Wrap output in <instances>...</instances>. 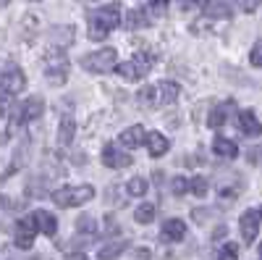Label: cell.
I'll return each mask as SVG.
<instances>
[{
    "label": "cell",
    "mask_w": 262,
    "mask_h": 260,
    "mask_svg": "<svg viewBox=\"0 0 262 260\" xmlns=\"http://www.w3.org/2000/svg\"><path fill=\"white\" fill-rule=\"evenodd\" d=\"M137 103L144 108H155L158 105V87H144V90L137 95Z\"/></svg>",
    "instance_id": "603a6c76"
},
{
    "label": "cell",
    "mask_w": 262,
    "mask_h": 260,
    "mask_svg": "<svg viewBox=\"0 0 262 260\" xmlns=\"http://www.w3.org/2000/svg\"><path fill=\"white\" fill-rule=\"evenodd\" d=\"M45 79L50 84H63L69 79V58L63 50H50L45 55Z\"/></svg>",
    "instance_id": "8992f818"
},
{
    "label": "cell",
    "mask_w": 262,
    "mask_h": 260,
    "mask_svg": "<svg viewBox=\"0 0 262 260\" xmlns=\"http://www.w3.org/2000/svg\"><path fill=\"white\" fill-rule=\"evenodd\" d=\"M42 111H45V103H42V97H29V100H24L21 105H16V108H13V113H11V124H8V132L13 134L16 129H21L24 124H29V121L39 118V116H42Z\"/></svg>",
    "instance_id": "277c9868"
},
{
    "label": "cell",
    "mask_w": 262,
    "mask_h": 260,
    "mask_svg": "<svg viewBox=\"0 0 262 260\" xmlns=\"http://www.w3.org/2000/svg\"><path fill=\"white\" fill-rule=\"evenodd\" d=\"M118 63V53L113 48H105V50H97L92 55H84L81 58V69L84 71H92V74H107L113 71Z\"/></svg>",
    "instance_id": "5b68a950"
},
{
    "label": "cell",
    "mask_w": 262,
    "mask_h": 260,
    "mask_svg": "<svg viewBox=\"0 0 262 260\" xmlns=\"http://www.w3.org/2000/svg\"><path fill=\"white\" fill-rule=\"evenodd\" d=\"M123 250H126V242H123V239H118V242H111V245L100 247V255H97V260H116V257H118Z\"/></svg>",
    "instance_id": "7402d4cb"
},
{
    "label": "cell",
    "mask_w": 262,
    "mask_h": 260,
    "mask_svg": "<svg viewBox=\"0 0 262 260\" xmlns=\"http://www.w3.org/2000/svg\"><path fill=\"white\" fill-rule=\"evenodd\" d=\"M205 13L210 18H231V6L226 3V0H210V3L205 6Z\"/></svg>",
    "instance_id": "44dd1931"
},
{
    "label": "cell",
    "mask_w": 262,
    "mask_h": 260,
    "mask_svg": "<svg viewBox=\"0 0 262 260\" xmlns=\"http://www.w3.org/2000/svg\"><path fill=\"white\" fill-rule=\"evenodd\" d=\"M160 236H163V239H168V242H181L184 236H186L184 221L181 218H168L163 224V229H160Z\"/></svg>",
    "instance_id": "7c38bea8"
},
{
    "label": "cell",
    "mask_w": 262,
    "mask_h": 260,
    "mask_svg": "<svg viewBox=\"0 0 262 260\" xmlns=\"http://www.w3.org/2000/svg\"><path fill=\"white\" fill-rule=\"evenodd\" d=\"M249 61H252V66H262V39L254 42V48L249 53Z\"/></svg>",
    "instance_id": "f546056e"
},
{
    "label": "cell",
    "mask_w": 262,
    "mask_h": 260,
    "mask_svg": "<svg viewBox=\"0 0 262 260\" xmlns=\"http://www.w3.org/2000/svg\"><path fill=\"white\" fill-rule=\"evenodd\" d=\"M74 134H76V124H74V116H69V113H66V116L60 118V126H58V142H60V145H71Z\"/></svg>",
    "instance_id": "ffe728a7"
},
{
    "label": "cell",
    "mask_w": 262,
    "mask_h": 260,
    "mask_svg": "<svg viewBox=\"0 0 262 260\" xmlns=\"http://www.w3.org/2000/svg\"><path fill=\"white\" fill-rule=\"evenodd\" d=\"M210 0H181V6L186 8V6H207Z\"/></svg>",
    "instance_id": "d6a6232c"
},
{
    "label": "cell",
    "mask_w": 262,
    "mask_h": 260,
    "mask_svg": "<svg viewBox=\"0 0 262 260\" xmlns=\"http://www.w3.org/2000/svg\"><path fill=\"white\" fill-rule=\"evenodd\" d=\"M152 218H155V205H152V203H142L137 208V224H152Z\"/></svg>",
    "instance_id": "cb8c5ba5"
},
{
    "label": "cell",
    "mask_w": 262,
    "mask_h": 260,
    "mask_svg": "<svg viewBox=\"0 0 262 260\" xmlns=\"http://www.w3.org/2000/svg\"><path fill=\"white\" fill-rule=\"evenodd\" d=\"M34 236H37V226H34V221H32V215H27V218H18V221H16V234H13L16 247L29 250V247L34 245Z\"/></svg>",
    "instance_id": "ba28073f"
},
{
    "label": "cell",
    "mask_w": 262,
    "mask_h": 260,
    "mask_svg": "<svg viewBox=\"0 0 262 260\" xmlns=\"http://www.w3.org/2000/svg\"><path fill=\"white\" fill-rule=\"evenodd\" d=\"M0 113H3V108H0Z\"/></svg>",
    "instance_id": "f35d334b"
},
{
    "label": "cell",
    "mask_w": 262,
    "mask_h": 260,
    "mask_svg": "<svg viewBox=\"0 0 262 260\" xmlns=\"http://www.w3.org/2000/svg\"><path fill=\"white\" fill-rule=\"evenodd\" d=\"M189 189L196 194V197H205V192H207V182H205V176H194V179L189 182Z\"/></svg>",
    "instance_id": "83f0119b"
},
{
    "label": "cell",
    "mask_w": 262,
    "mask_h": 260,
    "mask_svg": "<svg viewBox=\"0 0 262 260\" xmlns=\"http://www.w3.org/2000/svg\"><path fill=\"white\" fill-rule=\"evenodd\" d=\"M147 21H149L147 13H144L142 8H134V11L128 13V18H126V27H128V29H139V24H147Z\"/></svg>",
    "instance_id": "d4e9b609"
},
{
    "label": "cell",
    "mask_w": 262,
    "mask_h": 260,
    "mask_svg": "<svg viewBox=\"0 0 262 260\" xmlns=\"http://www.w3.org/2000/svg\"><path fill=\"white\" fill-rule=\"evenodd\" d=\"M179 84L176 82H160L158 84V103L160 105H170V103H176L179 100Z\"/></svg>",
    "instance_id": "2e32d148"
},
{
    "label": "cell",
    "mask_w": 262,
    "mask_h": 260,
    "mask_svg": "<svg viewBox=\"0 0 262 260\" xmlns=\"http://www.w3.org/2000/svg\"><path fill=\"white\" fill-rule=\"evenodd\" d=\"M147 3H149L152 8H165V6L170 3V0H147Z\"/></svg>",
    "instance_id": "836d02e7"
},
{
    "label": "cell",
    "mask_w": 262,
    "mask_h": 260,
    "mask_svg": "<svg viewBox=\"0 0 262 260\" xmlns=\"http://www.w3.org/2000/svg\"><path fill=\"white\" fill-rule=\"evenodd\" d=\"M259 210L257 208H249L244 215H242V236H244V242L247 245H252L254 242V236H257V231H259Z\"/></svg>",
    "instance_id": "9c48e42d"
},
{
    "label": "cell",
    "mask_w": 262,
    "mask_h": 260,
    "mask_svg": "<svg viewBox=\"0 0 262 260\" xmlns=\"http://www.w3.org/2000/svg\"><path fill=\"white\" fill-rule=\"evenodd\" d=\"M144 142H147V150H149V155H152V158L165 155V153H168V147H170L168 137H163L160 132H147Z\"/></svg>",
    "instance_id": "4fadbf2b"
},
{
    "label": "cell",
    "mask_w": 262,
    "mask_h": 260,
    "mask_svg": "<svg viewBox=\"0 0 262 260\" xmlns=\"http://www.w3.org/2000/svg\"><path fill=\"white\" fill-rule=\"evenodd\" d=\"M221 260H238V250H236V245H226V247L221 250Z\"/></svg>",
    "instance_id": "4dcf8cb0"
},
{
    "label": "cell",
    "mask_w": 262,
    "mask_h": 260,
    "mask_svg": "<svg viewBox=\"0 0 262 260\" xmlns=\"http://www.w3.org/2000/svg\"><path fill=\"white\" fill-rule=\"evenodd\" d=\"M144 137H147V132H144L139 124H137V126H128L126 132L121 134V145L128 147V150H131V147H139V145L144 142Z\"/></svg>",
    "instance_id": "ac0fdd59"
},
{
    "label": "cell",
    "mask_w": 262,
    "mask_h": 260,
    "mask_svg": "<svg viewBox=\"0 0 262 260\" xmlns=\"http://www.w3.org/2000/svg\"><path fill=\"white\" fill-rule=\"evenodd\" d=\"M6 3H11V0H0V6H6Z\"/></svg>",
    "instance_id": "d590c367"
},
{
    "label": "cell",
    "mask_w": 262,
    "mask_h": 260,
    "mask_svg": "<svg viewBox=\"0 0 262 260\" xmlns=\"http://www.w3.org/2000/svg\"><path fill=\"white\" fill-rule=\"evenodd\" d=\"M50 42L58 45V50H63L66 45L74 42V27H53L50 29Z\"/></svg>",
    "instance_id": "d6986e66"
},
{
    "label": "cell",
    "mask_w": 262,
    "mask_h": 260,
    "mask_svg": "<svg viewBox=\"0 0 262 260\" xmlns=\"http://www.w3.org/2000/svg\"><path fill=\"white\" fill-rule=\"evenodd\" d=\"M76 231H86V234H95L97 231V221L92 218V215H81V218L76 221Z\"/></svg>",
    "instance_id": "4316f807"
},
{
    "label": "cell",
    "mask_w": 262,
    "mask_h": 260,
    "mask_svg": "<svg viewBox=\"0 0 262 260\" xmlns=\"http://www.w3.org/2000/svg\"><path fill=\"white\" fill-rule=\"evenodd\" d=\"M259 255H262V245H259Z\"/></svg>",
    "instance_id": "8d00e7d4"
},
{
    "label": "cell",
    "mask_w": 262,
    "mask_h": 260,
    "mask_svg": "<svg viewBox=\"0 0 262 260\" xmlns=\"http://www.w3.org/2000/svg\"><path fill=\"white\" fill-rule=\"evenodd\" d=\"M32 221H34L37 231L48 234V236H55V231H58V218H55L53 213H48V210H34V213H32Z\"/></svg>",
    "instance_id": "8fae6325"
},
{
    "label": "cell",
    "mask_w": 262,
    "mask_h": 260,
    "mask_svg": "<svg viewBox=\"0 0 262 260\" xmlns=\"http://www.w3.org/2000/svg\"><path fill=\"white\" fill-rule=\"evenodd\" d=\"M238 129H242L247 137H259L262 134V124L257 121L254 111H242L238 113Z\"/></svg>",
    "instance_id": "9a60e30c"
},
{
    "label": "cell",
    "mask_w": 262,
    "mask_h": 260,
    "mask_svg": "<svg viewBox=\"0 0 262 260\" xmlns=\"http://www.w3.org/2000/svg\"><path fill=\"white\" fill-rule=\"evenodd\" d=\"M121 16H123V11H121L118 3H111V6L95 11V13L90 16V39H92V42L105 39L107 34H111V32L121 24Z\"/></svg>",
    "instance_id": "6da1fadb"
},
{
    "label": "cell",
    "mask_w": 262,
    "mask_h": 260,
    "mask_svg": "<svg viewBox=\"0 0 262 260\" xmlns=\"http://www.w3.org/2000/svg\"><path fill=\"white\" fill-rule=\"evenodd\" d=\"M29 3H37V0H29Z\"/></svg>",
    "instance_id": "74e56055"
},
{
    "label": "cell",
    "mask_w": 262,
    "mask_h": 260,
    "mask_svg": "<svg viewBox=\"0 0 262 260\" xmlns=\"http://www.w3.org/2000/svg\"><path fill=\"white\" fill-rule=\"evenodd\" d=\"M102 163H105L107 168H126V166H131V155L121 153L116 145H105V150H102Z\"/></svg>",
    "instance_id": "30bf717a"
},
{
    "label": "cell",
    "mask_w": 262,
    "mask_h": 260,
    "mask_svg": "<svg viewBox=\"0 0 262 260\" xmlns=\"http://www.w3.org/2000/svg\"><path fill=\"white\" fill-rule=\"evenodd\" d=\"M95 197V187L90 184H81V187H63V189H55L53 192V203L58 208H76V205H84Z\"/></svg>",
    "instance_id": "3957f363"
},
{
    "label": "cell",
    "mask_w": 262,
    "mask_h": 260,
    "mask_svg": "<svg viewBox=\"0 0 262 260\" xmlns=\"http://www.w3.org/2000/svg\"><path fill=\"white\" fill-rule=\"evenodd\" d=\"M233 108H236V103H233V100H228V103H221V105H215V108H212V113L207 116V126H212V129L223 126V124L228 121V116L233 113Z\"/></svg>",
    "instance_id": "5bb4252c"
},
{
    "label": "cell",
    "mask_w": 262,
    "mask_h": 260,
    "mask_svg": "<svg viewBox=\"0 0 262 260\" xmlns=\"http://www.w3.org/2000/svg\"><path fill=\"white\" fill-rule=\"evenodd\" d=\"M212 150H215V155L228 158V161H233V158L238 155V147H236V142H233V139H226V137H215Z\"/></svg>",
    "instance_id": "e0dca14e"
},
{
    "label": "cell",
    "mask_w": 262,
    "mask_h": 260,
    "mask_svg": "<svg viewBox=\"0 0 262 260\" xmlns=\"http://www.w3.org/2000/svg\"><path fill=\"white\" fill-rule=\"evenodd\" d=\"M186 192H189V182H186L184 176H176V179H173V194H176V197H184Z\"/></svg>",
    "instance_id": "f1b7e54d"
},
{
    "label": "cell",
    "mask_w": 262,
    "mask_h": 260,
    "mask_svg": "<svg viewBox=\"0 0 262 260\" xmlns=\"http://www.w3.org/2000/svg\"><path fill=\"white\" fill-rule=\"evenodd\" d=\"M137 257H139V260H147V257H149V250H137Z\"/></svg>",
    "instance_id": "e575fe53"
},
{
    "label": "cell",
    "mask_w": 262,
    "mask_h": 260,
    "mask_svg": "<svg viewBox=\"0 0 262 260\" xmlns=\"http://www.w3.org/2000/svg\"><path fill=\"white\" fill-rule=\"evenodd\" d=\"M238 6H242L244 11H254L259 6V0H238Z\"/></svg>",
    "instance_id": "1f68e13d"
},
{
    "label": "cell",
    "mask_w": 262,
    "mask_h": 260,
    "mask_svg": "<svg viewBox=\"0 0 262 260\" xmlns=\"http://www.w3.org/2000/svg\"><path fill=\"white\" fill-rule=\"evenodd\" d=\"M27 87V79H24V71L11 66V69H3L0 71V95H16Z\"/></svg>",
    "instance_id": "52a82bcc"
},
{
    "label": "cell",
    "mask_w": 262,
    "mask_h": 260,
    "mask_svg": "<svg viewBox=\"0 0 262 260\" xmlns=\"http://www.w3.org/2000/svg\"><path fill=\"white\" fill-rule=\"evenodd\" d=\"M152 66H155V53H152V50H139L131 61L116 66V74L121 79H126V82H137V79L147 76L152 71Z\"/></svg>",
    "instance_id": "7a4b0ae2"
},
{
    "label": "cell",
    "mask_w": 262,
    "mask_h": 260,
    "mask_svg": "<svg viewBox=\"0 0 262 260\" xmlns=\"http://www.w3.org/2000/svg\"><path fill=\"white\" fill-rule=\"evenodd\" d=\"M128 194H131V197H144V192H147V182L142 179V176H137V179H131L128 182Z\"/></svg>",
    "instance_id": "484cf974"
}]
</instances>
